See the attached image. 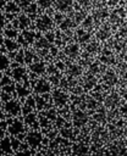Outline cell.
<instances>
[{
	"label": "cell",
	"mask_w": 127,
	"mask_h": 156,
	"mask_svg": "<svg viewBox=\"0 0 127 156\" xmlns=\"http://www.w3.org/2000/svg\"><path fill=\"white\" fill-rule=\"evenodd\" d=\"M5 110H6L10 115H16V113H18V111H20V106H18V104L15 102L13 100H10V101L6 102Z\"/></svg>",
	"instance_id": "1"
},
{
	"label": "cell",
	"mask_w": 127,
	"mask_h": 156,
	"mask_svg": "<svg viewBox=\"0 0 127 156\" xmlns=\"http://www.w3.org/2000/svg\"><path fill=\"white\" fill-rule=\"evenodd\" d=\"M4 9H5L6 13H10V15H15L20 11V6L15 1H7Z\"/></svg>",
	"instance_id": "2"
},
{
	"label": "cell",
	"mask_w": 127,
	"mask_h": 156,
	"mask_svg": "<svg viewBox=\"0 0 127 156\" xmlns=\"http://www.w3.org/2000/svg\"><path fill=\"white\" fill-rule=\"evenodd\" d=\"M4 46L5 49H7L9 51H15L18 49V44L13 40V39H5L4 40Z\"/></svg>",
	"instance_id": "3"
},
{
	"label": "cell",
	"mask_w": 127,
	"mask_h": 156,
	"mask_svg": "<svg viewBox=\"0 0 127 156\" xmlns=\"http://www.w3.org/2000/svg\"><path fill=\"white\" fill-rule=\"evenodd\" d=\"M28 24H29V20H28L27 16L21 15V16L17 17V20H16V26H17V27H20V28H26Z\"/></svg>",
	"instance_id": "4"
},
{
	"label": "cell",
	"mask_w": 127,
	"mask_h": 156,
	"mask_svg": "<svg viewBox=\"0 0 127 156\" xmlns=\"http://www.w3.org/2000/svg\"><path fill=\"white\" fill-rule=\"evenodd\" d=\"M23 130V124L20 122V121H15L11 126H10V132L12 134H18L20 132Z\"/></svg>",
	"instance_id": "5"
},
{
	"label": "cell",
	"mask_w": 127,
	"mask_h": 156,
	"mask_svg": "<svg viewBox=\"0 0 127 156\" xmlns=\"http://www.w3.org/2000/svg\"><path fill=\"white\" fill-rule=\"evenodd\" d=\"M27 139H28V143H29L32 146H37L38 143L40 141V135H39L38 133H31Z\"/></svg>",
	"instance_id": "6"
},
{
	"label": "cell",
	"mask_w": 127,
	"mask_h": 156,
	"mask_svg": "<svg viewBox=\"0 0 127 156\" xmlns=\"http://www.w3.org/2000/svg\"><path fill=\"white\" fill-rule=\"evenodd\" d=\"M4 34H5L6 39H15V38L17 37V30L15 29V27H13V28L7 27V28H5Z\"/></svg>",
	"instance_id": "7"
},
{
	"label": "cell",
	"mask_w": 127,
	"mask_h": 156,
	"mask_svg": "<svg viewBox=\"0 0 127 156\" xmlns=\"http://www.w3.org/2000/svg\"><path fill=\"white\" fill-rule=\"evenodd\" d=\"M9 65H10L9 57L6 55H4V54H0V71L6 69L9 67Z\"/></svg>",
	"instance_id": "8"
},
{
	"label": "cell",
	"mask_w": 127,
	"mask_h": 156,
	"mask_svg": "<svg viewBox=\"0 0 127 156\" xmlns=\"http://www.w3.org/2000/svg\"><path fill=\"white\" fill-rule=\"evenodd\" d=\"M12 74H13V78H15L16 80H20V79H22V78L24 77V68H22V67L15 68V69L12 71Z\"/></svg>",
	"instance_id": "9"
},
{
	"label": "cell",
	"mask_w": 127,
	"mask_h": 156,
	"mask_svg": "<svg viewBox=\"0 0 127 156\" xmlns=\"http://www.w3.org/2000/svg\"><path fill=\"white\" fill-rule=\"evenodd\" d=\"M35 90L39 91V93H44V91H48L49 90V85L48 83H45L44 80H39L37 87H35Z\"/></svg>",
	"instance_id": "10"
},
{
	"label": "cell",
	"mask_w": 127,
	"mask_h": 156,
	"mask_svg": "<svg viewBox=\"0 0 127 156\" xmlns=\"http://www.w3.org/2000/svg\"><path fill=\"white\" fill-rule=\"evenodd\" d=\"M32 71H34L37 73H42V72H44V65L43 63H34L32 66Z\"/></svg>",
	"instance_id": "11"
},
{
	"label": "cell",
	"mask_w": 127,
	"mask_h": 156,
	"mask_svg": "<svg viewBox=\"0 0 127 156\" xmlns=\"http://www.w3.org/2000/svg\"><path fill=\"white\" fill-rule=\"evenodd\" d=\"M1 149L5 151H10V140L9 139L1 141Z\"/></svg>",
	"instance_id": "12"
},
{
	"label": "cell",
	"mask_w": 127,
	"mask_h": 156,
	"mask_svg": "<svg viewBox=\"0 0 127 156\" xmlns=\"http://www.w3.org/2000/svg\"><path fill=\"white\" fill-rule=\"evenodd\" d=\"M5 24H6V16H5L4 13H1V12H0V29H1V28H4V27H5Z\"/></svg>",
	"instance_id": "13"
},
{
	"label": "cell",
	"mask_w": 127,
	"mask_h": 156,
	"mask_svg": "<svg viewBox=\"0 0 127 156\" xmlns=\"http://www.w3.org/2000/svg\"><path fill=\"white\" fill-rule=\"evenodd\" d=\"M24 87H18L17 88V93H18V95L20 96H23V95H27L28 94V90L27 89H23Z\"/></svg>",
	"instance_id": "14"
},
{
	"label": "cell",
	"mask_w": 127,
	"mask_h": 156,
	"mask_svg": "<svg viewBox=\"0 0 127 156\" xmlns=\"http://www.w3.org/2000/svg\"><path fill=\"white\" fill-rule=\"evenodd\" d=\"M2 46H4V39L0 37V50L2 49Z\"/></svg>",
	"instance_id": "15"
},
{
	"label": "cell",
	"mask_w": 127,
	"mask_h": 156,
	"mask_svg": "<svg viewBox=\"0 0 127 156\" xmlns=\"http://www.w3.org/2000/svg\"><path fill=\"white\" fill-rule=\"evenodd\" d=\"M17 156H29V154H28V152H21V154H18Z\"/></svg>",
	"instance_id": "16"
},
{
	"label": "cell",
	"mask_w": 127,
	"mask_h": 156,
	"mask_svg": "<svg viewBox=\"0 0 127 156\" xmlns=\"http://www.w3.org/2000/svg\"><path fill=\"white\" fill-rule=\"evenodd\" d=\"M2 135H4V130H2V129H1V128H0V138H1V136H2Z\"/></svg>",
	"instance_id": "17"
},
{
	"label": "cell",
	"mask_w": 127,
	"mask_h": 156,
	"mask_svg": "<svg viewBox=\"0 0 127 156\" xmlns=\"http://www.w3.org/2000/svg\"><path fill=\"white\" fill-rule=\"evenodd\" d=\"M0 116H1V111H0Z\"/></svg>",
	"instance_id": "18"
}]
</instances>
